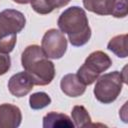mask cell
Here are the masks:
<instances>
[{
	"mask_svg": "<svg viewBox=\"0 0 128 128\" xmlns=\"http://www.w3.org/2000/svg\"><path fill=\"white\" fill-rule=\"evenodd\" d=\"M112 60L103 51H94L89 54L83 65L77 70L76 75L87 86L94 83L99 75L109 69Z\"/></svg>",
	"mask_w": 128,
	"mask_h": 128,
	"instance_id": "obj_4",
	"label": "cell"
},
{
	"mask_svg": "<svg viewBox=\"0 0 128 128\" xmlns=\"http://www.w3.org/2000/svg\"><path fill=\"white\" fill-rule=\"evenodd\" d=\"M11 66V58L9 54L0 52V76L8 72Z\"/></svg>",
	"mask_w": 128,
	"mask_h": 128,
	"instance_id": "obj_18",
	"label": "cell"
},
{
	"mask_svg": "<svg viewBox=\"0 0 128 128\" xmlns=\"http://www.w3.org/2000/svg\"><path fill=\"white\" fill-rule=\"evenodd\" d=\"M125 69L126 67L122 72L113 71L97 78L93 93L99 102L110 104L117 99L122 90L123 84L127 82Z\"/></svg>",
	"mask_w": 128,
	"mask_h": 128,
	"instance_id": "obj_3",
	"label": "cell"
},
{
	"mask_svg": "<svg viewBox=\"0 0 128 128\" xmlns=\"http://www.w3.org/2000/svg\"><path fill=\"white\" fill-rule=\"evenodd\" d=\"M17 42V35H11L0 39V52L9 54L15 47Z\"/></svg>",
	"mask_w": 128,
	"mask_h": 128,
	"instance_id": "obj_16",
	"label": "cell"
},
{
	"mask_svg": "<svg viewBox=\"0 0 128 128\" xmlns=\"http://www.w3.org/2000/svg\"><path fill=\"white\" fill-rule=\"evenodd\" d=\"M44 128H72L74 123L66 114L51 111L43 117Z\"/></svg>",
	"mask_w": 128,
	"mask_h": 128,
	"instance_id": "obj_11",
	"label": "cell"
},
{
	"mask_svg": "<svg viewBox=\"0 0 128 128\" xmlns=\"http://www.w3.org/2000/svg\"><path fill=\"white\" fill-rule=\"evenodd\" d=\"M107 49L113 52L119 58H126L127 52V34H120L110 39L107 44Z\"/></svg>",
	"mask_w": 128,
	"mask_h": 128,
	"instance_id": "obj_13",
	"label": "cell"
},
{
	"mask_svg": "<svg viewBox=\"0 0 128 128\" xmlns=\"http://www.w3.org/2000/svg\"><path fill=\"white\" fill-rule=\"evenodd\" d=\"M71 116L75 127H87L91 125V117L84 106H74L71 112Z\"/></svg>",
	"mask_w": 128,
	"mask_h": 128,
	"instance_id": "obj_14",
	"label": "cell"
},
{
	"mask_svg": "<svg viewBox=\"0 0 128 128\" xmlns=\"http://www.w3.org/2000/svg\"><path fill=\"white\" fill-rule=\"evenodd\" d=\"M13 1L18 4H28V3H31L33 0H13Z\"/></svg>",
	"mask_w": 128,
	"mask_h": 128,
	"instance_id": "obj_19",
	"label": "cell"
},
{
	"mask_svg": "<svg viewBox=\"0 0 128 128\" xmlns=\"http://www.w3.org/2000/svg\"><path fill=\"white\" fill-rule=\"evenodd\" d=\"M128 0H116L115 8L113 12V17L115 18H124L128 13Z\"/></svg>",
	"mask_w": 128,
	"mask_h": 128,
	"instance_id": "obj_17",
	"label": "cell"
},
{
	"mask_svg": "<svg viewBox=\"0 0 128 128\" xmlns=\"http://www.w3.org/2000/svg\"><path fill=\"white\" fill-rule=\"evenodd\" d=\"M34 86L31 76L27 72H18L12 75L8 81L9 92L15 97H24L27 95Z\"/></svg>",
	"mask_w": 128,
	"mask_h": 128,
	"instance_id": "obj_7",
	"label": "cell"
},
{
	"mask_svg": "<svg viewBox=\"0 0 128 128\" xmlns=\"http://www.w3.org/2000/svg\"><path fill=\"white\" fill-rule=\"evenodd\" d=\"M41 49L49 59H60L66 53L67 39L60 30L49 29L43 35Z\"/></svg>",
	"mask_w": 128,
	"mask_h": 128,
	"instance_id": "obj_5",
	"label": "cell"
},
{
	"mask_svg": "<svg viewBox=\"0 0 128 128\" xmlns=\"http://www.w3.org/2000/svg\"><path fill=\"white\" fill-rule=\"evenodd\" d=\"M26 24L24 14L15 9H6L0 12V39L17 35L21 32Z\"/></svg>",
	"mask_w": 128,
	"mask_h": 128,
	"instance_id": "obj_6",
	"label": "cell"
},
{
	"mask_svg": "<svg viewBox=\"0 0 128 128\" xmlns=\"http://www.w3.org/2000/svg\"><path fill=\"white\" fill-rule=\"evenodd\" d=\"M116 0H83L86 10L98 15H113Z\"/></svg>",
	"mask_w": 128,
	"mask_h": 128,
	"instance_id": "obj_10",
	"label": "cell"
},
{
	"mask_svg": "<svg viewBox=\"0 0 128 128\" xmlns=\"http://www.w3.org/2000/svg\"><path fill=\"white\" fill-rule=\"evenodd\" d=\"M71 0H33L30 4L32 9L38 14H49L54 9L66 6Z\"/></svg>",
	"mask_w": 128,
	"mask_h": 128,
	"instance_id": "obj_12",
	"label": "cell"
},
{
	"mask_svg": "<svg viewBox=\"0 0 128 128\" xmlns=\"http://www.w3.org/2000/svg\"><path fill=\"white\" fill-rule=\"evenodd\" d=\"M58 27L67 34L72 46L81 47L91 38V28L86 12L79 6H71L64 10L58 18Z\"/></svg>",
	"mask_w": 128,
	"mask_h": 128,
	"instance_id": "obj_1",
	"label": "cell"
},
{
	"mask_svg": "<svg viewBox=\"0 0 128 128\" xmlns=\"http://www.w3.org/2000/svg\"><path fill=\"white\" fill-rule=\"evenodd\" d=\"M22 121V113L19 107L10 103L0 105V128H17Z\"/></svg>",
	"mask_w": 128,
	"mask_h": 128,
	"instance_id": "obj_8",
	"label": "cell"
},
{
	"mask_svg": "<svg viewBox=\"0 0 128 128\" xmlns=\"http://www.w3.org/2000/svg\"><path fill=\"white\" fill-rule=\"evenodd\" d=\"M60 88L65 95L69 97H78L84 94L86 85L78 78L76 74L69 73L62 77L60 81Z\"/></svg>",
	"mask_w": 128,
	"mask_h": 128,
	"instance_id": "obj_9",
	"label": "cell"
},
{
	"mask_svg": "<svg viewBox=\"0 0 128 128\" xmlns=\"http://www.w3.org/2000/svg\"><path fill=\"white\" fill-rule=\"evenodd\" d=\"M21 64L25 72L31 76L34 85L45 86L54 79V63L44 54L39 45H29L24 49L21 55Z\"/></svg>",
	"mask_w": 128,
	"mask_h": 128,
	"instance_id": "obj_2",
	"label": "cell"
},
{
	"mask_svg": "<svg viewBox=\"0 0 128 128\" xmlns=\"http://www.w3.org/2000/svg\"><path fill=\"white\" fill-rule=\"evenodd\" d=\"M51 98L45 92H36L29 97V105L33 110H40L50 105Z\"/></svg>",
	"mask_w": 128,
	"mask_h": 128,
	"instance_id": "obj_15",
	"label": "cell"
}]
</instances>
